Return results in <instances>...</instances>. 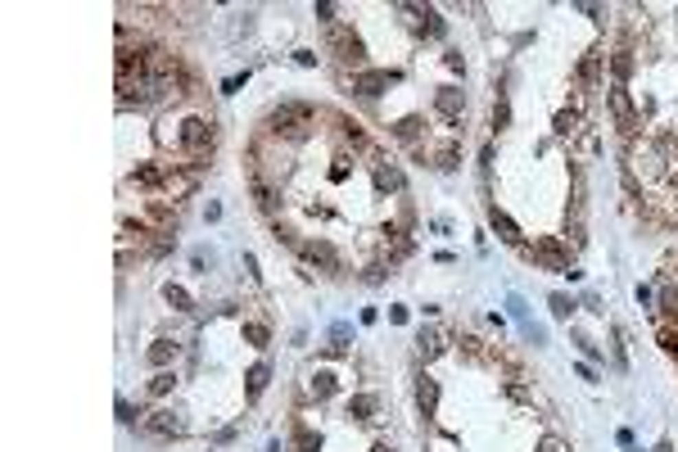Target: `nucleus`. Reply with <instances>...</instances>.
<instances>
[{"label": "nucleus", "instance_id": "1", "mask_svg": "<svg viewBox=\"0 0 678 452\" xmlns=\"http://www.w3.org/2000/svg\"><path fill=\"white\" fill-rule=\"evenodd\" d=\"M213 122L208 118H181V127H177V145L185 150V159H190V168H204V159L213 154Z\"/></svg>", "mask_w": 678, "mask_h": 452}, {"label": "nucleus", "instance_id": "2", "mask_svg": "<svg viewBox=\"0 0 678 452\" xmlns=\"http://www.w3.org/2000/svg\"><path fill=\"white\" fill-rule=\"evenodd\" d=\"M313 122H317V113L308 104H280L276 113H271V131H276V136H290V140H303L313 131Z\"/></svg>", "mask_w": 678, "mask_h": 452}, {"label": "nucleus", "instance_id": "3", "mask_svg": "<svg viewBox=\"0 0 678 452\" xmlns=\"http://www.w3.org/2000/svg\"><path fill=\"white\" fill-rule=\"evenodd\" d=\"M140 430L150 434V439H181V434H185V420L177 416V411L159 407V411H150V416L140 420Z\"/></svg>", "mask_w": 678, "mask_h": 452}, {"label": "nucleus", "instance_id": "4", "mask_svg": "<svg viewBox=\"0 0 678 452\" xmlns=\"http://www.w3.org/2000/svg\"><path fill=\"white\" fill-rule=\"evenodd\" d=\"M529 258L534 262H543L547 271H561V276H570V253L556 245V240H539V245L529 249Z\"/></svg>", "mask_w": 678, "mask_h": 452}, {"label": "nucleus", "instance_id": "5", "mask_svg": "<svg viewBox=\"0 0 678 452\" xmlns=\"http://www.w3.org/2000/svg\"><path fill=\"white\" fill-rule=\"evenodd\" d=\"M398 82V73H389V68H371V73H357L353 77V91L357 95H380V91H389Z\"/></svg>", "mask_w": 678, "mask_h": 452}, {"label": "nucleus", "instance_id": "6", "mask_svg": "<svg viewBox=\"0 0 678 452\" xmlns=\"http://www.w3.org/2000/svg\"><path fill=\"white\" fill-rule=\"evenodd\" d=\"M462 109H466V95L457 87H443L439 95H434V113H439L443 122H457L462 118Z\"/></svg>", "mask_w": 678, "mask_h": 452}, {"label": "nucleus", "instance_id": "7", "mask_svg": "<svg viewBox=\"0 0 678 452\" xmlns=\"http://www.w3.org/2000/svg\"><path fill=\"white\" fill-rule=\"evenodd\" d=\"M606 100H611V113H615V122H620V131H633L637 118H633V104H629L624 87H611V91H606Z\"/></svg>", "mask_w": 678, "mask_h": 452}, {"label": "nucleus", "instance_id": "8", "mask_svg": "<svg viewBox=\"0 0 678 452\" xmlns=\"http://www.w3.org/2000/svg\"><path fill=\"white\" fill-rule=\"evenodd\" d=\"M330 41H335V50H339V59H348V64H362V59H366V45L357 41L348 27H335Z\"/></svg>", "mask_w": 678, "mask_h": 452}, {"label": "nucleus", "instance_id": "9", "mask_svg": "<svg viewBox=\"0 0 678 452\" xmlns=\"http://www.w3.org/2000/svg\"><path fill=\"white\" fill-rule=\"evenodd\" d=\"M488 226H493V231H497V236L506 240V245H520V240H525V236H520V226L511 222V217H506V213H502V208H497V204L488 208Z\"/></svg>", "mask_w": 678, "mask_h": 452}, {"label": "nucleus", "instance_id": "10", "mask_svg": "<svg viewBox=\"0 0 678 452\" xmlns=\"http://www.w3.org/2000/svg\"><path fill=\"white\" fill-rule=\"evenodd\" d=\"M131 181L145 185V190H163V185H168V172H163V168H154V163H140L136 172H131Z\"/></svg>", "mask_w": 678, "mask_h": 452}, {"label": "nucleus", "instance_id": "11", "mask_svg": "<svg viewBox=\"0 0 678 452\" xmlns=\"http://www.w3.org/2000/svg\"><path fill=\"white\" fill-rule=\"evenodd\" d=\"M416 403H420V411H425V416H434V407H439V380L420 376V385H416Z\"/></svg>", "mask_w": 678, "mask_h": 452}, {"label": "nucleus", "instance_id": "12", "mask_svg": "<svg viewBox=\"0 0 678 452\" xmlns=\"http://www.w3.org/2000/svg\"><path fill=\"white\" fill-rule=\"evenodd\" d=\"M303 258H308V262H321V267H339V253H335L326 240H313V245H303Z\"/></svg>", "mask_w": 678, "mask_h": 452}, {"label": "nucleus", "instance_id": "13", "mask_svg": "<svg viewBox=\"0 0 678 452\" xmlns=\"http://www.w3.org/2000/svg\"><path fill=\"white\" fill-rule=\"evenodd\" d=\"M376 394H357V398H348V416L353 420H376Z\"/></svg>", "mask_w": 678, "mask_h": 452}, {"label": "nucleus", "instance_id": "14", "mask_svg": "<svg viewBox=\"0 0 678 452\" xmlns=\"http://www.w3.org/2000/svg\"><path fill=\"white\" fill-rule=\"evenodd\" d=\"M416 348H420V357H425V362H434V357L443 353V335H439V330H420V335H416Z\"/></svg>", "mask_w": 678, "mask_h": 452}, {"label": "nucleus", "instance_id": "15", "mask_svg": "<svg viewBox=\"0 0 678 452\" xmlns=\"http://www.w3.org/2000/svg\"><path fill=\"white\" fill-rule=\"evenodd\" d=\"M194 190V177L190 172H168V185H163V194H172V199H181V194Z\"/></svg>", "mask_w": 678, "mask_h": 452}, {"label": "nucleus", "instance_id": "16", "mask_svg": "<svg viewBox=\"0 0 678 452\" xmlns=\"http://www.w3.org/2000/svg\"><path fill=\"white\" fill-rule=\"evenodd\" d=\"M579 109H561L556 113V122H552V131H556V136H574V131H579Z\"/></svg>", "mask_w": 678, "mask_h": 452}, {"label": "nucleus", "instance_id": "17", "mask_svg": "<svg viewBox=\"0 0 678 452\" xmlns=\"http://www.w3.org/2000/svg\"><path fill=\"white\" fill-rule=\"evenodd\" d=\"M376 185L380 190H403V172L389 168V163H376Z\"/></svg>", "mask_w": 678, "mask_h": 452}, {"label": "nucleus", "instance_id": "18", "mask_svg": "<svg viewBox=\"0 0 678 452\" xmlns=\"http://www.w3.org/2000/svg\"><path fill=\"white\" fill-rule=\"evenodd\" d=\"M145 357H150V366H168L177 357V344H172V339H159V344H150V353H145Z\"/></svg>", "mask_w": 678, "mask_h": 452}, {"label": "nucleus", "instance_id": "19", "mask_svg": "<svg viewBox=\"0 0 678 452\" xmlns=\"http://www.w3.org/2000/svg\"><path fill=\"white\" fill-rule=\"evenodd\" d=\"M253 199H258V208L262 213H276V190H271L262 177H253Z\"/></svg>", "mask_w": 678, "mask_h": 452}, {"label": "nucleus", "instance_id": "20", "mask_svg": "<svg viewBox=\"0 0 678 452\" xmlns=\"http://www.w3.org/2000/svg\"><path fill=\"white\" fill-rule=\"evenodd\" d=\"M611 68H615V87H624V77L633 73V54H629V50H615L611 54Z\"/></svg>", "mask_w": 678, "mask_h": 452}, {"label": "nucleus", "instance_id": "21", "mask_svg": "<svg viewBox=\"0 0 678 452\" xmlns=\"http://www.w3.org/2000/svg\"><path fill=\"white\" fill-rule=\"evenodd\" d=\"M267 376H271V371H267V362H258V366H249V398H258V394H262V389H267Z\"/></svg>", "mask_w": 678, "mask_h": 452}, {"label": "nucleus", "instance_id": "22", "mask_svg": "<svg viewBox=\"0 0 678 452\" xmlns=\"http://www.w3.org/2000/svg\"><path fill=\"white\" fill-rule=\"evenodd\" d=\"M308 389H313V398H317V403H321V398H330V394H335V376H330V371H317Z\"/></svg>", "mask_w": 678, "mask_h": 452}, {"label": "nucleus", "instance_id": "23", "mask_svg": "<svg viewBox=\"0 0 678 452\" xmlns=\"http://www.w3.org/2000/svg\"><path fill=\"white\" fill-rule=\"evenodd\" d=\"M163 299H168V303H172V308H177V313H190V294H185L181 290V285H163Z\"/></svg>", "mask_w": 678, "mask_h": 452}, {"label": "nucleus", "instance_id": "24", "mask_svg": "<svg viewBox=\"0 0 678 452\" xmlns=\"http://www.w3.org/2000/svg\"><path fill=\"white\" fill-rule=\"evenodd\" d=\"M457 159H462V150H457V145H439V150H434V168H443V172H452V168H457Z\"/></svg>", "mask_w": 678, "mask_h": 452}, {"label": "nucleus", "instance_id": "25", "mask_svg": "<svg viewBox=\"0 0 678 452\" xmlns=\"http://www.w3.org/2000/svg\"><path fill=\"white\" fill-rule=\"evenodd\" d=\"M245 339H249V344H253V348H267L271 330H267V326H262V321H245Z\"/></svg>", "mask_w": 678, "mask_h": 452}, {"label": "nucleus", "instance_id": "26", "mask_svg": "<svg viewBox=\"0 0 678 452\" xmlns=\"http://www.w3.org/2000/svg\"><path fill=\"white\" fill-rule=\"evenodd\" d=\"M547 308H552V317H556V321H570V317H574V303L565 299V294H552Z\"/></svg>", "mask_w": 678, "mask_h": 452}, {"label": "nucleus", "instance_id": "27", "mask_svg": "<svg viewBox=\"0 0 678 452\" xmlns=\"http://www.w3.org/2000/svg\"><path fill=\"white\" fill-rule=\"evenodd\" d=\"M348 335H353V330H348L344 321H339V326H330V353H335V357H339V353H348Z\"/></svg>", "mask_w": 678, "mask_h": 452}, {"label": "nucleus", "instance_id": "28", "mask_svg": "<svg viewBox=\"0 0 678 452\" xmlns=\"http://www.w3.org/2000/svg\"><path fill=\"white\" fill-rule=\"evenodd\" d=\"M172 385H177L172 371H159V376L150 380V394H154V398H163V394H172Z\"/></svg>", "mask_w": 678, "mask_h": 452}, {"label": "nucleus", "instance_id": "29", "mask_svg": "<svg viewBox=\"0 0 678 452\" xmlns=\"http://www.w3.org/2000/svg\"><path fill=\"white\" fill-rule=\"evenodd\" d=\"M506 122H511V104H506V95H497V100H493V127L502 131Z\"/></svg>", "mask_w": 678, "mask_h": 452}, {"label": "nucleus", "instance_id": "30", "mask_svg": "<svg viewBox=\"0 0 678 452\" xmlns=\"http://www.w3.org/2000/svg\"><path fill=\"white\" fill-rule=\"evenodd\" d=\"M420 19H425L420 27H425L430 36H443V19H439V10H420Z\"/></svg>", "mask_w": 678, "mask_h": 452}, {"label": "nucleus", "instance_id": "31", "mask_svg": "<svg viewBox=\"0 0 678 452\" xmlns=\"http://www.w3.org/2000/svg\"><path fill=\"white\" fill-rule=\"evenodd\" d=\"M416 131H420V118H403L398 127H394V136L398 140H416Z\"/></svg>", "mask_w": 678, "mask_h": 452}, {"label": "nucleus", "instance_id": "32", "mask_svg": "<svg viewBox=\"0 0 678 452\" xmlns=\"http://www.w3.org/2000/svg\"><path fill=\"white\" fill-rule=\"evenodd\" d=\"M299 452H321V434L303 430V434H299Z\"/></svg>", "mask_w": 678, "mask_h": 452}, {"label": "nucleus", "instance_id": "33", "mask_svg": "<svg viewBox=\"0 0 678 452\" xmlns=\"http://www.w3.org/2000/svg\"><path fill=\"white\" fill-rule=\"evenodd\" d=\"M245 82H249V73H236V77H226V82H222V95H236V91L245 87Z\"/></svg>", "mask_w": 678, "mask_h": 452}, {"label": "nucleus", "instance_id": "34", "mask_svg": "<svg viewBox=\"0 0 678 452\" xmlns=\"http://www.w3.org/2000/svg\"><path fill=\"white\" fill-rule=\"evenodd\" d=\"M136 416H140V411L131 407L127 398H118V420H122V425H131V420H136Z\"/></svg>", "mask_w": 678, "mask_h": 452}, {"label": "nucleus", "instance_id": "35", "mask_svg": "<svg viewBox=\"0 0 678 452\" xmlns=\"http://www.w3.org/2000/svg\"><path fill=\"white\" fill-rule=\"evenodd\" d=\"M660 348H665V353H678V335L669 330V326H665V330H660Z\"/></svg>", "mask_w": 678, "mask_h": 452}, {"label": "nucleus", "instance_id": "36", "mask_svg": "<svg viewBox=\"0 0 678 452\" xmlns=\"http://www.w3.org/2000/svg\"><path fill=\"white\" fill-rule=\"evenodd\" d=\"M539 452H565V443H561V439H556V434H547V439H543V443H539Z\"/></svg>", "mask_w": 678, "mask_h": 452}, {"label": "nucleus", "instance_id": "37", "mask_svg": "<svg viewBox=\"0 0 678 452\" xmlns=\"http://www.w3.org/2000/svg\"><path fill=\"white\" fill-rule=\"evenodd\" d=\"M443 64H448L452 73H462V68H466V59H462V54H457V50H448V54H443Z\"/></svg>", "mask_w": 678, "mask_h": 452}, {"label": "nucleus", "instance_id": "38", "mask_svg": "<svg viewBox=\"0 0 678 452\" xmlns=\"http://www.w3.org/2000/svg\"><path fill=\"white\" fill-rule=\"evenodd\" d=\"M574 344H579V348H583V353H588V357H602V348L592 344V339H583V335H574Z\"/></svg>", "mask_w": 678, "mask_h": 452}, {"label": "nucleus", "instance_id": "39", "mask_svg": "<svg viewBox=\"0 0 678 452\" xmlns=\"http://www.w3.org/2000/svg\"><path fill=\"white\" fill-rule=\"evenodd\" d=\"M294 64H303V68H313V64H317V54H313V50H294Z\"/></svg>", "mask_w": 678, "mask_h": 452}, {"label": "nucleus", "instance_id": "40", "mask_svg": "<svg viewBox=\"0 0 678 452\" xmlns=\"http://www.w3.org/2000/svg\"><path fill=\"white\" fill-rule=\"evenodd\" d=\"M362 280H366V285H380V280H385V267H366Z\"/></svg>", "mask_w": 678, "mask_h": 452}, {"label": "nucleus", "instance_id": "41", "mask_svg": "<svg viewBox=\"0 0 678 452\" xmlns=\"http://www.w3.org/2000/svg\"><path fill=\"white\" fill-rule=\"evenodd\" d=\"M525 335H529V344H543L547 335H543V326H525Z\"/></svg>", "mask_w": 678, "mask_h": 452}, {"label": "nucleus", "instance_id": "42", "mask_svg": "<svg viewBox=\"0 0 678 452\" xmlns=\"http://www.w3.org/2000/svg\"><path fill=\"white\" fill-rule=\"evenodd\" d=\"M344 177H348V163L339 159V163H335V168H330V181H344Z\"/></svg>", "mask_w": 678, "mask_h": 452}, {"label": "nucleus", "instance_id": "43", "mask_svg": "<svg viewBox=\"0 0 678 452\" xmlns=\"http://www.w3.org/2000/svg\"><path fill=\"white\" fill-rule=\"evenodd\" d=\"M371 452H394V448H389V443H376V448H371Z\"/></svg>", "mask_w": 678, "mask_h": 452}]
</instances>
